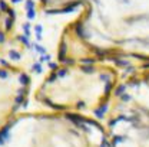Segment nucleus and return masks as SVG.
Wrapping results in <instances>:
<instances>
[{"mask_svg": "<svg viewBox=\"0 0 149 147\" xmlns=\"http://www.w3.org/2000/svg\"><path fill=\"white\" fill-rule=\"evenodd\" d=\"M122 75L120 68L105 61H56L33 98L45 110L102 120Z\"/></svg>", "mask_w": 149, "mask_h": 147, "instance_id": "1", "label": "nucleus"}, {"mask_svg": "<svg viewBox=\"0 0 149 147\" xmlns=\"http://www.w3.org/2000/svg\"><path fill=\"white\" fill-rule=\"evenodd\" d=\"M0 147H111L102 120L45 108L23 110L0 127Z\"/></svg>", "mask_w": 149, "mask_h": 147, "instance_id": "2", "label": "nucleus"}, {"mask_svg": "<svg viewBox=\"0 0 149 147\" xmlns=\"http://www.w3.org/2000/svg\"><path fill=\"white\" fill-rule=\"evenodd\" d=\"M102 123L111 147H149V66L123 72Z\"/></svg>", "mask_w": 149, "mask_h": 147, "instance_id": "3", "label": "nucleus"}, {"mask_svg": "<svg viewBox=\"0 0 149 147\" xmlns=\"http://www.w3.org/2000/svg\"><path fill=\"white\" fill-rule=\"evenodd\" d=\"M32 91V76L22 65L0 59V127L23 111Z\"/></svg>", "mask_w": 149, "mask_h": 147, "instance_id": "4", "label": "nucleus"}, {"mask_svg": "<svg viewBox=\"0 0 149 147\" xmlns=\"http://www.w3.org/2000/svg\"><path fill=\"white\" fill-rule=\"evenodd\" d=\"M16 20L15 10L7 4V1L0 0V52L9 42V35L13 30Z\"/></svg>", "mask_w": 149, "mask_h": 147, "instance_id": "5", "label": "nucleus"}]
</instances>
